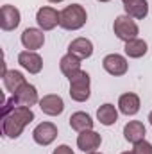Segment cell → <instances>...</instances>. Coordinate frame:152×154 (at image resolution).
Returning a JSON list of instances; mask_svg holds the SVG:
<instances>
[{
	"mask_svg": "<svg viewBox=\"0 0 152 154\" xmlns=\"http://www.w3.org/2000/svg\"><path fill=\"white\" fill-rule=\"evenodd\" d=\"M52 154H74V151H72L68 145H59V147H57Z\"/></svg>",
	"mask_w": 152,
	"mask_h": 154,
	"instance_id": "24",
	"label": "cell"
},
{
	"mask_svg": "<svg viewBox=\"0 0 152 154\" xmlns=\"http://www.w3.org/2000/svg\"><path fill=\"white\" fill-rule=\"evenodd\" d=\"M43 43H45V34L39 29H31L29 27L22 32V45L29 50H38V48L43 47Z\"/></svg>",
	"mask_w": 152,
	"mask_h": 154,
	"instance_id": "13",
	"label": "cell"
},
{
	"mask_svg": "<svg viewBox=\"0 0 152 154\" xmlns=\"http://www.w3.org/2000/svg\"><path fill=\"white\" fill-rule=\"evenodd\" d=\"M70 125H72V129L82 133V131H88V129L93 127V120H91V116L88 115V113L77 111V113H74V115L70 116Z\"/></svg>",
	"mask_w": 152,
	"mask_h": 154,
	"instance_id": "20",
	"label": "cell"
},
{
	"mask_svg": "<svg viewBox=\"0 0 152 154\" xmlns=\"http://www.w3.org/2000/svg\"><path fill=\"white\" fill-rule=\"evenodd\" d=\"M118 108L123 115H136L140 111V97L136 93H123L118 100Z\"/></svg>",
	"mask_w": 152,
	"mask_h": 154,
	"instance_id": "16",
	"label": "cell"
},
{
	"mask_svg": "<svg viewBox=\"0 0 152 154\" xmlns=\"http://www.w3.org/2000/svg\"><path fill=\"white\" fill-rule=\"evenodd\" d=\"M123 7H125V13L131 18H136V20H143L149 14V4H147V0H125Z\"/></svg>",
	"mask_w": 152,
	"mask_h": 154,
	"instance_id": "15",
	"label": "cell"
},
{
	"mask_svg": "<svg viewBox=\"0 0 152 154\" xmlns=\"http://www.w3.org/2000/svg\"><path fill=\"white\" fill-rule=\"evenodd\" d=\"M123 136H125L127 142L138 143V142L145 140V125L141 122H138V120H132L123 127Z\"/></svg>",
	"mask_w": 152,
	"mask_h": 154,
	"instance_id": "17",
	"label": "cell"
},
{
	"mask_svg": "<svg viewBox=\"0 0 152 154\" xmlns=\"http://www.w3.org/2000/svg\"><path fill=\"white\" fill-rule=\"evenodd\" d=\"M88 20V14H86V9L79 4H72V5H66L61 13H59V25L66 31H77L81 29Z\"/></svg>",
	"mask_w": 152,
	"mask_h": 154,
	"instance_id": "2",
	"label": "cell"
},
{
	"mask_svg": "<svg viewBox=\"0 0 152 154\" xmlns=\"http://www.w3.org/2000/svg\"><path fill=\"white\" fill-rule=\"evenodd\" d=\"M56 136H57V127L52 122H43V124H39L38 127L32 131V138H34V142L39 143V145L52 143L56 140Z\"/></svg>",
	"mask_w": 152,
	"mask_h": 154,
	"instance_id": "6",
	"label": "cell"
},
{
	"mask_svg": "<svg viewBox=\"0 0 152 154\" xmlns=\"http://www.w3.org/2000/svg\"><path fill=\"white\" fill-rule=\"evenodd\" d=\"M20 25V11L14 5H2L0 9V27L4 31H13Z\"/></svg>",
	"mask_w": 152,
	"mask_h": 154,
	"instance_id": "8",
	"label": "cell"
},
{
	"mask_svg": "<svg viewBox=\"0 0 152 154\" xmlns=\"http://www.w3.org/2000/svg\"><path fill=\"white\" fill-rule=\"evenodd\" d=\"M99 2H109V0H99Z\"/></svg>",
	"mask_w": 152,
	"mask_h": 154,
	"instance_id": "27",
	"label": "cell"
},
{
	"mask_svg": "<svg viewBox=\"0 0 152 154\" xmlns=\"http://www.w3.org/2000/svg\"><path fill=\"white\" fill-rule=\"evenodd\" d=\"M4 84H5V90L14 95V93L25 84V77H23V74H20V72H16V70H11V72H7V74L4 75Z\"/></svg>",
	"mask_w": 152,
	"mask_h": 154,
	"instance_id": "19",
	"label": "cell"
},
{
	"mask_svg": "<svg viewBox=\"0 0 152 154\" xmlns=\"http://www.w3.org/2000/svg\"><path fill=\"white\" fill-rule=\"evenodd\" d=\"M97 118H99V122L104 124V125H113L114 122H116V118H118V111L114 109L113 104H104V106L99 108Z\"/></svg>",
	"mask_w": 152,
	"mask_h": 154,
	"instance_id": "21",
	"label": "cell"
},
{
	"mask_svg": "<svg viewBox=\"0 0 152 154\" xmlns=\"http://www.w3.org/2000/svg\"><path fill=\"white\" fill-rule=\"evenodd\" d=\"M48 2H63V0H48Z\"/></svg>",
	"mask_w": 152,
	"mask_h": 154,
	"instance_id": "26",
	"label": "cell"
},
{
	"mask_svg": "<svg viewBox=\"0 0 152 154\" xmlns=\"http://www.w3.org/2000/svg\"><path fill=\"white\" fill-rule=\"evenodd\" d=\"M90 154H100V152H90Z\"/></svg>",
	"mask_w": 152,
	"mask_h": 154,
	"instance_id": "29",
	"label": "cell"
},
{
	"mask_svg": "<svg viewBox=\"0 0 152 154\" xmlns=\"http://www.w3.org/2000/svg\"><path fill=\"white\" fill-rule=\"evenodd\" d=\"M70 97L77 102H84L90 99V75L86 72H81L74 79H70Z\"/></svg>",
	"mask_w": 152,
	"mask_h": 154,
	"instance_id": "4",
	"label": "cell"
},
{
	"mask_svg": "<svg viewBox=\"0 0 152 154\" xmlns=\"http://www.w3.org/2000/svg\"><path fill=\"white\" fill-rule=\"evenodd\" d=\"M102 66L111 75H123L127 72V68H129L127 59L123 56H120V54H109V56H106L104 61H102Z\"/></svg>",
	"mask_w": 152,
	"mask_h": 154,
	"instance_id": "7",
	"label": "cell"
},
{
	"mask_svg": "<svg viewBox=\"0 0 152 154\" xmlns=\"http://www.w3.org/2000/svg\"><path fill=\"white\" fill-rule=\"evenodd\" d=\"M102 143V138L99 133L88 129V131H82L79 136H77V147L82 151V152H95Z\"/></svg>",
	"mask_w": 152,
	"mask_h": 154,
	"instance_id": "5",
	"label": "cell"
},
{
	"mask_svg": "<svg viewBox=\"0 0 152 154\" xmlns=\"http://www.w3.org/2000/svg\"><path fill=\"white\" fill-rule=\"evenodd\" d=\"M59 66H61V72L68 77V79H74L77 74L82 72L81 70V59L75 57V56H72V54L63 56L61 61H59Z\"/></svg>",
	"mask_w": 152,
	"mask_h": 154,
	"instance_id": "18",
	"label": "cell"
},
{
	"mask_svg": "<svg viewBox=\"0 0 152 154\" xmlns=\"http://www.w3.org/2000/svg\"><path fill=\"white\" fill-rule=\"evenodd\" d=\"M132 154H152V145L149 142L141 140L138 143H134V149H132Z\"/></svg>",
	"mask_w": 152,
	"mask_h": 154,
	"instance_id": "23",
	"label": "cell"
},
{
	"mask_svg": "<svg viewBox=\"0 0 152 154\" xmlns=\"http://www.w3.org/2000/svg\"><path fill=\"white\" fill-rule=\"evenodd\" d=\"M149 120H150V125H152V111H150V115H149Z\"/></svg>",
	"mask_w": 152,
	"mask_h": 154,
	"instance_id": "25",
	"label": "cell"
},
{
	"mask_svg": "<svg viewBox=\"0 0 152 154\" xmlns=\"http://www.w3.org/2000/svg\"><path fill=\"white\" fill-rule=\"evenodd\" d=\"M122 154H132V152H122Z\"/></svg>",
	"mask_w": 152,
	"mask_h": 154,
	"instance_id": "28",
	"label": "cell"
},
{
	"mask_svg": "<svg viewBox=\"0 0 152 154\" xmlns=\"http://www.w3.org/2000/svg\"><path fill=\"white\" fill-rule=\"evenodd\" d=\"M68 54L75 56L79 59H86V57H90V56L93 54V45H91L90 39L77 38L68 45Z\"/></svg>",
	"mask_w": 152,
	"mask_h": 154,
	"instance_id": "14",
	"label": "cell"
},
{
	"mask_svg": "<svg viewBox=\"0 0 152 154\" xmlns=\"http://www.w3.org/2000/svg\"><path fill=\"white\" fill-rule=\"evenodd\" d=\"M34 120V113L27 106H16L7 115H2V133L7 138H18L27 124Z\"/></svg>",
	"mask_w": 152,
	"mask_h": 154,
	"instance_id": "1",
	"label": "cell"
},
{
	"mask_svg": "<svg viewBox=\"0 0 152 154\" xmlns=\"http://www.w3.org/2000/svg\"><path fill=\"white\" fill-rule=\"evenodd\" d=\"M18 63L29 72V74H39L43 68V59L39 57V54L32 52V50H23L18 56Z\"/></svg>",
	"mask_w": 152,
	"mask_h": 154,
	"instance_id": "9",
	"label": "cell"
},
{
	"mask_svg": "<svg viewBox=\"0 0 152 154\" xmlns=\"http://www.w3.org/2000/svg\"><path fill=\"white\" fill-rule=\"evenodd\" d=\"M13 97H14V100H16L18 106H27V108H31V106H34V104L38 102V91H36V88H34L32 84H29V82H25Z\"/></svg>",
	"mask_w": 152,
	"mask_h": 154,
	"instance_id": "12",
	"label": "cell"
},
{
	"mask_svg": "<svg viewBox=\"0 0 152 154\" xmlns=\"http://www.w3.org/2000/svg\"><path fill=\"white\" fill-rule=\"evenodd\" d=\"M39 108L45 115L50 116H57L63 113L65 109V102L59 95H45L41 100H39Z\"/></svg>",
	"mask_w": 152,
	"mask_h": 154,
	"instance_id": "11",
	"label": "cell"
},
{
	"mask_svg": "<svg viewBox=\"0 0 152 154\" xmlns=\"http://www.w3.org/2000/svg\"><path fill=\"white\" fill-rule=\"evenodd\" d=\"M36 22L43 31H52L59 23V13L54 7H41L36 14Z\"/></svg>",
	"mask_w": 152,
	"mask_h": 154,
	"instance_id": "10",
	"label": "cell"
},
{
	"mask_svg": "<svg viewBox=\"0 0 152 154\" xmlns=\"http://www.w3.org/2000/svg\"><path fill=\"white\" fill-rule=\"evenodd\" d=\"M113 31H114V34H116L118 39L131 41V39L136 38V34H138V25H136V22L129 14H125V16H118L114 20Z\"/></svg>",
	"mask_w": 152,
	"mask_h": 154,
	"instance_id": "3",
	"label": "cell"
},
{
	"mask_svg": "<svg viewBox=\"0 0 152 154\" xmlns=\"http://www.w3.org/2000/svg\"><path fill=\"white\" fill-rule=\"evenodd\" d=\"M125 54L129 57H141L147 54V43L143 39H131V41H125Z\"/></svg>",
	"mask_w": 152,
	"mask_h": 154,
	"instance_id": "22",
	"label": "cell"
}]
</instances>
